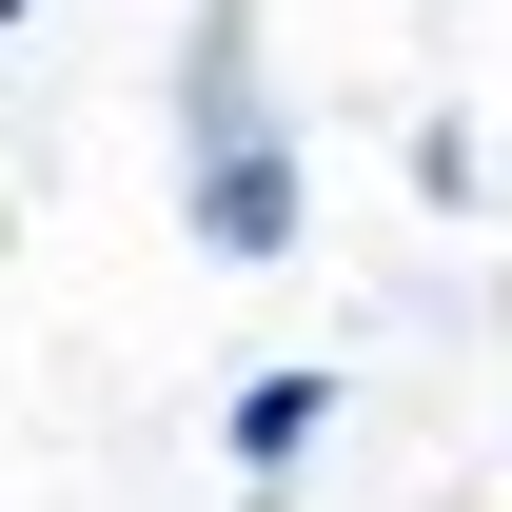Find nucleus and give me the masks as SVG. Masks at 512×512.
Returning a JSON list of instances; mask_svg holds the SVG:
<instances>
[{"label": "nucleus", "instance_id": "f257e3e1", "mask_svg": "<svg viewBox=\"0 0 512 512\" xmlns=\"http://www.w3.org/2000/svg\"><path fill=\"white\" fill-rule=\"evenodd\" d=\"M178 138H197V256H296V138L256 99V0H197Z\"/></svg>", "mask_w": 512, "mask_h": 512}, {"label": "nucleus", "instance_id": "f03ea898", "mask_svg": "<svg viewBox=\"0 0 512 512\" xmlns=\"http://www.w3.org/2000/svg\"><path fill=\"white\" fill-rule=\"evenodd\" d=\"M316 414H335V375H256V394H237V473H296Z\"/></svg>", "mask_w": 512, "mask_h": 512}, {"label": "nucleus", "instance_id": "7ed1b4c3", "mask_svg": "<svg viewBox=\"0 0 512 512\" xmlns=\"http://www.w3.org/2000/svg\"><path fill=\"white\" fill-rule=\"evenodd\" d=\"M0 20H20V0H0Z\"/></svg>", "mask_w": 512, "mask_h": 512}]
</instances>
